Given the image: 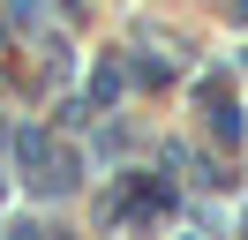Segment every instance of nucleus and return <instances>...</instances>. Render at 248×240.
Wrapping results in <instances>:
<instances>
[{
  "label": "nucleus",
  "mask_w": 248,
  "mask_h": 240,
  "mask_svg": "<svg viewBox=\"0 0 248 240\" xmlns=\"http://www.w3.org/2000/svg\"><path fill=\"white\" fill-rule=\"evenodd\" d=\"M158 225V218H173V188L158 173H136V180H121V195L106 203V225Z\"/></svg>",
  "instance_id": "f257e3e1"
},
{
  "label": "nucleus",
  "mask_w": 248,
  "mask_h": 240,
  "mask_svg": "<svg viewBox=\"0 0 248 240\" xmlns=\"http://www.w3.org/2000/svg\"><path fill=\"white\" fill-rule=\"evenodd\" d=\"M121 83H128V68H98V83H91V98H98V105H113V98H121Z\"/></svg>",
  "instance_id": "f03ea898"
},
{
  "label": "nucleus",
  "mask_w": 248,
  "mask_h": 240,
  "mask_svg": "<svg viewBox=\"0 0 248 240\" xmlns=\"http://www.w3.org/2000/svg\"><path fill=\"white\" fill-rule=\"evenodd\" d=\"M0 38H8V23H0Z\"/></svg>",
  "instance_id": "7ed1b4c3"
}]
</instances>
